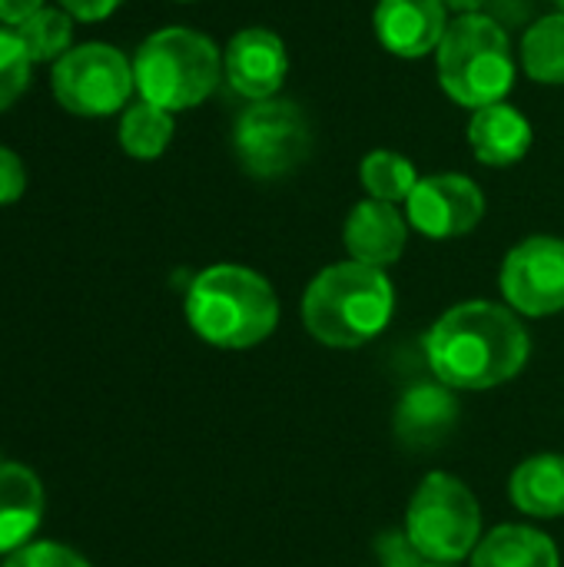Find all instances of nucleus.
Returning <instances> with one entry per match:
<instances>
[{
	"mask_svg": "<svg viewBox=\"0 0 564 567\" xmlns=\"http://www.w3.org/2000/svg\"><path fill=\"white\" fill-rule=\"evenodd\" d=\"M529 332L509 306L462 302L429 332L425 352L435 379L449 389H495L515 379L529 362Z\"/></svg>",
	"mask_w": 564,
	"mask_h": 567,
	"instance_id": "nucleus-1",
	"label": "nucleus"
},
{
	"mask_svg": "<svg viewBox=\"0 0 564 567\" xmlns=\"http://www.w3.org/2000/svg\"><path fill=\"white\" fill-rule=\"evenodd\" d=\"M396 309L389 276L362 262H336L322 269L302 296V322L309 336L329 349H356L386 332Z\"/></svg>",
	"mask_w": 564,
	"mask_h": 567,
	"instance_id": "nucleus-2",
	"label": "nucleus"
},
{
	"mask_svg": "<svg viewBox=\"0 0 564 567\" xmlns=\"http://www.w3.org/2000/svg\"><path fill=\"white\" fill-rule=\"evenodd\" d=\"M186 319L199 339L219 349H249L273 336L279 299L259 272L223 262L189 282Z\"/></svg>",
	"mask_w": 564,
	"mask_h": 567,
	"instance_id": "nucleus-3",
	"label": "nucleus"
},
{
	"mask_svg": "<svg viewBox=\"0 0 564 567\" xmlns=\"http://www.w3.org/2000/svg\"><path fill=\"white\" fill-rule=\"evenodd\" d=\"M223 76V56L209 37L189 27L150 33L133 56L136 93L170 113L199 106Z\"/></svg>",
	"mask_w": 564,
	"mask_h": 567,
	"instance_id": "nucleus-4",
	"label": "nucleus"
},
{
	"mask_svg": "<svg viewBox=\"0 0 564 567\" xmlns=\"http://www.w3.org/2000/svg\"><path fill=\"white\" fill-rule=\"evenodd\" d=\"M435 56L442 90L472 113L492 103H505L509 90L515 86L512 43L502 23L492 17L462 13L455 23H449Z\"/></svg>",
	"mask_w": 564,
	"mask_h": 567,
	"instance_id": "nucleus-5",
	"label": "nucleus"
},
{
	"mask_svg": "<svg viewBox=\"0 0 564 567\" xmlns=\"http://www.w3.org/2000/svg\"><path fill=\"white\" fill-rule=\"evenodd\" d=\"M412 548L432 565H455L479 548L482 512L465 482L445 472L422 478L406 515Z\"/></svg>",
	"mask_w": 564,
	"mask_h": 567,
	"instance_id": "nucleus-6",
	"label": "nucleus"
},
{
	"mask_svg": "<svg viewBox=\"0 0 564 567\" xmlns=\"http://www.w3.org/2000/svg\"><path fill=\"white\" fill-rule=\"evenodd\" d=\"M239 166L256 179H279L299 169L312 153V126L293 100H256L249 103L233 130Z\"/></svg>",
	"mask_w": 564,
	"mask_h": 567,
	"instance_id": "nucleus-7",
	"label": "nucleus"
},
{
	"mask_svg": "<svg viewBox=\"0 0 564 567\" xmlns=\"http://www.w3.org/2000/svg\"><path fill=\"white\" fill-rule=\"evenodd\" d=\"M50 86L66 113L110 116L120 113L136 90L133 60L113 43H80L53 63Z\"/></svg>",
	"mask_w": 564,
	"mask_h": 567,
	"instance_id": "nucleus-8",
	"label": "nucleus"
},
{
	"mask_svg": "<svg viewBox=\"0 0 564 567\" xmlns=\"http://www.w3.org/2000/svg\"><path fill=\"white\" fill-rule=\"evenodd\" d=\"M502 296L525 316H555L564 309V239L532 236L519 243L499 276Z\"/></svg>",
	"mask_w": 564,
	"mask_h": 567,
	"instance_id": "nucleus-9",
	"label": "nucleus"
},
{
	"mask_svg": "<svg viewBox=\"0 0 564 567\" xmlns=\"http://www.w3.org/2000/svg\"><path fill=\"white\" fill-rule=\"evenodd\" d=\"M409 223L429 239H455L472 233L485 216V196L462 173H435L419 179L406 199Z\"/></svg>",
	"mask_w": 564,
	"mask_h": 567,
	"instance_id": "nucleus-10",
	"label": "nucleus"
},
{
	"mask_svg": "<svg viewBox=\"0 0 564 567\" xmlns=\"http://www.w3.org/2000/svg\"><path fill=\"white\" fill-rule=\"evenodd\" d=\"M223 70L229 86L246 100H273L289 73V53L286 43L266 30V27H246L239 30L223 56Z\"/></svg>",
	"mask_w": 564,
	"mask_h": 567,
	"instance_id": "nucleus-11",
	"label": "nucleus"
},
{
	"mask_svg": "<svg viewBox=\"0 0 564 567\" xmlns=\"http://www.w3.org/2000/svg\"><path fill=\"white\" fill-rule=\"evenodd\" d=\"M372 23L389 53L419 60L439 50L449 30V7L442 0H379Z\"/></svg>",
	"mask_w": 564,
	"mask_h": 567,
	"instance_id": "nucleus-12",
	"label": "nucleus"
},
{
	"mask_svg": "<svg viewBox=\"0 0 564 567\" xmlns=\"http://www.w3.org/2000/svg\"><path fill=\"white\" fill-rule=\"evenodd\" d=\"M406 239H409V226L402 213L396 209V203H382V199H362L349 213L342 229V243L349 256L376 269L399 262V256L406 252Z\"/></svg>",
	"mask_w": 564,
	"mask_h": 567,
	"instance_id": "nucleus-13",
	"label": "nucleus"
},
{
	"mask_svg": "<svg viewBox=\"0 0 564 567\" xmlns=\"http://www.w3.org/2000/svg\"><path fill=\"white\" fill-rule=\"evenodd\" d=\"M459 422V402L449 385L419 382L396 405V439L406 449H435Z\"/></svg>",
	"mask_w": 564,
	"mask_h": 567,
	"instance_id": "nucleus-14",
	"label": "nucleus"
},
{
	"mask_svg": "<svg viewBox=\"0 0 564 567\" xmlns=\"http://www.w3.org/2000/svg\"><path fill=\"white\" fill-rule=\"evenodd\" d=\"M469 143L485 166H512L532 146V123L509 103H492L472 113Z\"/></svg>",
	"mask_w": 564,
	"mask_h": 567,
	"instance_id": "nucleus-15",
	"label": "nucleus"
},
{
	"mask_svg": "<svg viewBox=\"0 0 564 567\" xmlns=\"http://www.w3.org/2000/svg\"><path fill=\"white\" fill-rule=\"evenodd\" d=\"M43 518V488L23 465H0V555L20 551Z\"/></svg>",
	"mask_w": 564,
	"mask_h": 567,
	"instance_id": "nucleus-16",
	"label": "nucleus"
},
{
	"mask_svg": "<svg viewBox=\"0 0 564 567\" xmlns=\"http://www.w3.org/2000/svg\"><path fill=\"white\" fill-rule=\"evenodd\" d=\"M509 495L519 512L532 518H562L564 515V455H532L525 458L509 482Z\"/></svg>",
	"mask_w": 564,
	"mask_h": 567,
	"instance_id": "nucleus-17",
	"label": "nucleus"
},
{
	"mask_svg": "<svg viewBox=\"0 0 564 567\" xmlns=\"http://www.w3.org/2000/svg\"><path fill=\"white\" fill-rule=\"evenodd\" d=\"M472 567H562V561L545 532L529 525H502L479 542Z\"/></svg>",
	"mask_w": 564,
	"mask_h": 567,
	"instance_id": "nucleus-18",
	"label": "nucleus"
},
{
	"mask_svg": "<svg viewBox=\"0 0 564 567\" xmlns=\"http://www.w3.org/2000/svg\"><path fill=\"white\" fill-rule=\"evenodd\" d=\"M173 140V113L136 100L123 110L120 116V146L133 156V159H156L166 153Z\"/></svg>",
	"mask_w": 564,
	"mask_h": 567,
	"instance_id": "nucleus-19",
	"label": "nucleus"
},
{
	"mask_svg": "<svg viewBox=\"0 0 564 567\" xmlns=\"http://www.w3.org/2000/svg\"><path fill=\"white\" fill-rule=\"evenodd\" d=\"M522 66L535 83H564V10L542 17L522 40Z\"/></svg>",
	"mask_w": 564,
	"mask_h": 567,
	"instance_id": "nucleus-20",
	"label": "nucleus"
},
{
	"mask_svg": "<svg viewBox=\"0 0 564 567\" xmlns=\"http://www.w3.org/2000/svg\"><path fill=\"white\" fill-rule=\"evenodd\" d=\"M13 30L33 63H57L66 50H73V17L63 7H40Z\"/></svg>",
	"mask_w": 564,
	"mask_h": 567,
	"instance_id": "nucleus-21",
	"label": "nucleus"
},
{
	"mask_svg": "<svg viewBox=\"0 0 564 567\" xmlns=\"http://www.w3.org/2000/svg\"><path fill=\"white\" fill-rule=\"evenodd\" d=\"M362 186L369 193V199H382V203H399L409 199L412 189L419 186V173L416 166L392 150H372L362 159Z\"/></svg>",
	"mask_w": 564,
	"mask_h": 567,
	"instance_id": "nucleus-22",
	"label": "nucleus"
},
{
	"mask_svg": "<svg viewBox=\"0 0 564 567\" xmlns=\"http://www.w3.org/2000/svg\"><path fill=\"white\" fill-rule=\"evenodd\" d=\"M30 70H33V60L23 47V40L17 37L13 27H3L0 23V113L10 110L27 83H30Z\"/></svg>",
	"mask_w": 564,
	"mask_h": 567,
	"instance_id": "nucleus-23",
	"label": "nucleus"
},
{
	"mask_svg": "<svg viewBox=\"0 0 564 567\" xmlns=\"http://www.w3.org/2000/svg\"><path fill=\"white\" fill-rule=\"evenodd\" d=\"M3 567H90L76 551L53 545V542H37V545H23L20 551L10 555V561Z\"/></svg>",
	"mask_w": 564,
	"mask_h": 567,
	"instance_id": "nucleus-24",
	"label": "nucleus"
},
{
	"mask_svg": "<svg viewBox=\"0 0 564 567\" xmlns=\"http://www.w3.org/2000/svg\"><path fill=\"white\" fill-rule=\"evenodd\" d=\"M27 189V169L20 156L7 146H0V206L17 203Z\"/></svg>",
	"mask_w": 564,
	"mask_h": 567,
	"instance_id": "nucleus-25",
	"label": "nucleus"
},
{
	"mask_svg": "<svg viewBox=\"0 0 564 567\" xmlns=\"http://www.w3.org/2000/svg\"><path fill=\"white\" fill-rule=\"evenodd\" d=\"M379 551H382V558H386V565L389 567H422L425 565V558L412 548V542H409V535H389L382 545H379Z\"/></svg>",
	"mask_w": 564,
	"mask_h": 567,
	"instance_id": "nucleus-26",
	"label": "nucleus"
},
{
	"mask_svg": "<svg viewBox=\"0 0 564 567\" xmlns=\"http://www.w3.org/2000/svg\"><path fill=\"white\" fill-rule=\"evenodd\" d=\"M73 20H103L110 17L123 0H57Z\"/></svg>",
	"mask_w": 564,
	"mask_h": 567,
	"instance_id": "nucleus-27",
	"label": "nucleus"
},
{
	"mask_svg": "<svg viewBox=\"0 0 564 567\" xmlns=\"http://www.w3.org/2000/svg\"><path fill=\"white\" fill-rule=\"evenodd\" d=\"M40 7H47V0H0V23L3 27H17L27 17H33Z\"/></svg>",
	"mask_w": 564,
	"mask_h": 567,
	"instance_id": "nucleus-28",
	"label": "nucleus"
},
{
	"mask_svg": "<svg viewBox=\"0 0 564 567\" xmlns=\"http://www.w3.org/2000/svg\"><path fill=\"white\" fill-rule=\"evenodd\" d=\"M449 10H459V13H475L485 0H442Z\"/></svg>",
	"mask_w": 564,
	"mask_h": 567,
	"instance_id": "nucleus-29",
	"label": "nucleus"
},
{
	"mask_svg": "<svg viewBox=\"0 0 564 567\" xmlns=\"http://www.w3.org/2000/svg\"><path fill=\"white\" fill-rule=\"evenodd\" d=\"M552 3H555V7H558V10H564V0H552Z\"/></svg>",
	"mask_w": 564,
	"mask_h": 567,
	"instance_id": "nucleus-30",
	"label": "nucleus"
},
{
	"mask_svg": "<svg viewBox=\"0 0 564 567\" xmlns=\"http://www.w3.org/2000/svg\"><path fill=\"white\" fill-rule=\"evenodd\" d=\"M422 567H452V565H422Z\"/></svg>",
	"mask_w": 564,
	"mask_h": 567,
	"instance_id": "nucleus-31",
	"label": "nucleus"
},
{
	"mask_svg": "<svg viewBox=\"0 0 564 567\" xmlns=\"http://www.w3.org/2000/svg\"><path fill=\"white\" fill-rule=\"evenodd\" d=\"M180 3H189V0H180Z\"/></svg>",
	"mask_w": 564,
	"mask_h": 567,
	"instance_id": "nucleus-32",
	"label": "nucleus"
}]
</instances>
